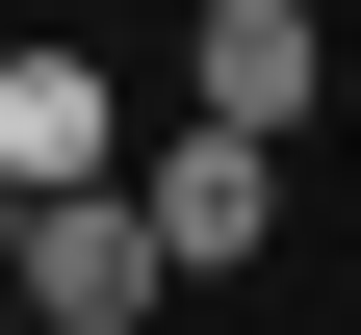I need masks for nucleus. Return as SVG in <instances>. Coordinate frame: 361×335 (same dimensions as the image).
Wrapping results in <instances>:
<instances>
[{"label": "nucleus", "instance_id": "1", "mask_svg": "<svg viewBox=\"0 0 361 335\" xmlns=\"http://www.w3.org/2000/svg\"><path fill=\"white\" fill-rule=\"evenodd\" d=\"M129 207H155V258H180V284H233L258 232H284V129H207V104H180L155 155H129Z\"/></svg>", "mask_w": 361, "mask_h": 335}, {"label": "nucleus", "instance_id": "2", "mask_svg": "<svg viewBox=\"0 0 361 335\" xmlns=\"http://www.w3.org/2000/svg\"><path fill=\"white\" fill-rule=\"evenodd\" d=\"M0 181H26V207L129 181V104H104V52H78V26H0Z\"/></svg>", "mask_w": 361, "mask_h": 335}, {"label": "nucleus", "instance_id": "3", "mask_svg": "<svg viewBox=\"0 0 361 335\" xmlns=\"http://www.w3.org/2000/svg\"><path fill=\"white\" fill-rule=\"evenodd\" d=\"M155 207H129V181H78V207H26V335H129V310H155Z\"/></svg>", "mask_w": 361, "mask_h": 335}, {"label": "nucleus", "instance_id": "4", "mask_svg": "<svg viewBox=\"0 0 361 335\" xmlns=\"http://www.w3.org/2000/svg\"><path fill=\"white\" fill-rule=\"evenodd\" d=\"M310 78H336L310 0H207V26H180V104H207V129H310Z\"/></svg>", "mask_w": 361, "mask_h": 335}, {"label": "nucleus", "instance_id": "5", "mask_svg": "<svg viewBox=\"0 0 361 335\" xmlns=\"http://www.w3.org/2000/svg\"><path fill=\"white\" fill-rule=\"evenodd\" d=\"M0 284H26V181H0Z\"/></svg>", "mask_w": 361, "mask_h": 335}]
</instances>
